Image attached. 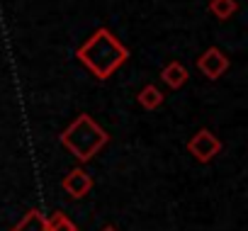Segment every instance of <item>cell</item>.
<instances>
[{"label": "cell", "instance_id": "ba28073f", "mask_svg": "<svg viewBox=\"0 0 248 231\" xmlns=\"http://www.w3.org/2000/svg\"><path fill=\"white\" fill-rule=\"evenodd\" d=\"M13 231H49L46 216H44L42 212H37V209H30V212L22 216V221H20Z\"/></svg>", "mask_w": 248, "mask_h": 231}, {"label": "cell", "instance_id": "9c48e42d", "mask_svg": "<svg viewBox=\"0 0 248 231\" xmlns=\"http://www.w3.org/2000/svg\"><path fill=\"white\" fill-rule=\"evenodd\" d=\"M236 10H238V0H212L209 3V13L217 20H229L236 15Z\"/></svg>", "mask_w": 248, "mask_h": 231}, {"label": "cell", "instance_id": "7a4b0ae2", "mask_svg": "<svg viewBox=\"0 0 248 231\" xmlns=\"http://www.w3.org/2000/svg\"><path fill=\"white\" fill-rule=\"evenodd\" d=\"M107 141H109L107 132L90 117V114H78V117L61 132L63 149H68L80 163L90 161Z\"/></svg>", "mask_w": 248, "mask_h": 231}, {"label": "cell", "instance_id": "30bf717a", "mask_svg": "<svg viewBox=\"0 0 248 231\" xmlns=\"http://www.w3.org/2000/svg\"><path fill=\"white\" fill-rule=\"evenodd\" d=\"M46 226H49V231H78V226L61 212H56L51 219H46Z\"/></svg>", "mask_w": 248, "mask_h": 231}, {"label": "cell", "instance_id": "6da1fadb", "mask_svg": "<svg viewBox=\"0 0 248 231\" xmlns=\"http://www.w3.org/2000/svg\"><path fill=\"white\" fill-rule=\"evenodd\" d=\"M76 59L100 80H107L114 71H119L129 59V49L124 46L107 27L93 32L76 51Z\"/></svg>", "mask_w": 248, "mask_h": 231}, {"label": "cell", "instance_id": "5b68a950", "mask_svg": "<svg viewBox=\"0 0 248 231\" xmlns=\"http://www.w3.org/2000/svg\"><path fill=\"white\" fill-rule=\"evenodd\" d=\"M61 187L71 195V197H76V200H80V197H85L90 190H93V178L83 170V168H73L68 175H63V180H61Z\"/></svg>", "mask_w": 248, "mask_h": 231}, {"label": "cell", "instance_id": "8992f818", "mask_svg": "<svg viewBox=\"0 0 248 231\" xmlns=\"http://www.w3.org/2000/svg\"><path fill=\"white\" fill-rule=\"evenodd\" d=\"M187 68L180 63V61H170L168 66H163V71H161V80L170 88V90H178V88H183L185 83H187Z\"/></svg>", "mask_w": 248, "mask_h": 231}, {"label": "cell", "instance_id": "3957f363", "mask_svg": "<svg viewBox=\"0 0 248 231\" xmlns=\"http://www.w3.org/2000/svg\"><path fill=\"white\" fill-rule=\"evenodd\" d=\"M187 151H190L200 163H209V161L221 151V141H219V137H217L214 132L200 129V132L187 141Z\"/></svg>", "mask_w": 248, "mask_h": 231}, {"label": "cell", "instance_id": "52a82bcc", "mask_svg": "<svg viewBox=\"0 0 248 231\" xmlns=\"http://www.w3.org/2000/svg\"><path fill=\"white\" fill-rule=\"evenodd\" d=\"M137 100H139V105H141L144 109H158L166 97H163V92H161L154 83H149V85H144V88L139 90Z\"/></svg>", "mask_w": 248, "mask_h": 231}, {"label": "cell", "instance_id": "277c9868", "mask_svg": "<svg viewBox=\"0 0 248 231\" xmlns=\"http://www.w3.org/2000/svg\"><path fill=\"white\" fill-rule=\"evenodd\" d=\"M197 68H200V73L207 76L209 80H217V78H221V76L226 73V68H229V59H226V54H224L221 49L209 46V49L197 59Z\"/></svg>", "mask_w": 248, "mask_h": 231}, {"label": "cell", "instance_id": "8fae6325", "mask_svg": "<svg viewBox=\"0 0 248 231\" xmlns=\"http://www.w3.org/2000/svg\"><path fill=\"white\" fill-rule=\"evenodd\" d=\"M102 231H117V229H114V226H105Z\"/></svg>", "mask_w": 248, "mask_h": 231}]
</instances>
